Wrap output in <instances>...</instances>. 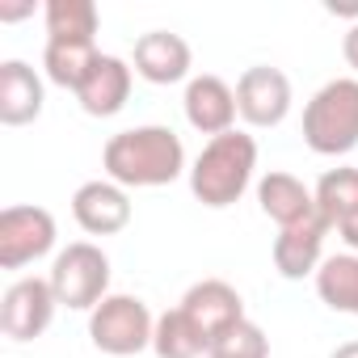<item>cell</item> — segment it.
I'll return each instance as SVG.
<instances>
[{
	"label": "cell",
	"mask_w": 358,
	"mask_h": 358,
	"mask_svg": "<svg viewBox=\"0 0 358 358\" xmlns=\"http://www.w3.org/2000/svg\"><path fill=\"white\" fill-rule=\"evenodd\" d=\"M47 278H51V287H55L59 308L93 312V308L110 295V257H106V249L93 245V241H72L68 249L55 253Z\"/></svg>",
	"instance_id": "obj_4"
},
{
	"label": "cell",
	"mask_w": 358,
	"mask_h": 358,
	"mask_svg": "<svg viewBox=\"0 0 358 358\" xmlns=\"http://www.w3.org/2000/svg\"><path fill=\"white\" fill-rule=\"evenodd\" d=\"M207 358H270V337H266V329L257 320L245 316V320H236L232 329H224L211 341Z\"/></svg>",
	"instance_id": "obj_22"
},
{
	"label": "cell",
	"mask_w": 358,
	"mask_h": 358,
	"mask_svg": "<svg viewBox=\"0 0 358 358\" xmlns=\"http://www.w3.org/2000/svg\"><path fill=\"white\" fill-rule=\"evenodd\" d=\"M291 76L270 64H253L236 80V110L249 127H278L291 114Z\"/></svg>",
	"instance_id": "obj_8"
},
{
	"label": "cell",
	"mask_w": 358,
	"mask_h": 358,
	"mask_svg": "<svg viewBox=\"0 0 358 358\" xmlns=\"http://www.w3.org/2000/svg\"><path fill=\"white\" fill-rule=\"evenodd\" d=\"M47 43H97L101 13L93 0H47Z\"/></svg>",
	"instance_id": "obj_18"
},
{
	"label": "cell",
	"mask_w": 358,
	"mask_h": 358,
	"mask_svg": "<svg viewBox=\"0 0 358 358\" xmlns=\"http://www.w3.org/2000/svg\"><path fill=\"white\" fill-rule=\"evenodd\" d=\"M316 215L329 224V228H341L358 215V169L341 164V169H329L320 173L316 182Z\"/></svg>",
	"instance_id": "obj_19"
},
{
	"label": "cell",
	"mask_w": 358,
	"mask_h": 358,
	"mask_svg": "<svg viewBox=\"0 0 358 358\" xmlns=\"http://www.w3.org/2000/svg\"><path fill=\"white\" fill-rule=\"evenodd\" d=\"M55 215L47 207H5L0 211V270H26L55 249Z\"/></svg>",
	"instance_id": "obj_6"
},
{
	"label": "cell",
	"mask_w": 358,
	"mask_h": 358,
	"mask_svg": "<svg viewBox=\"0 0 358 358\" xmlns=\"http://www.w3.org/2000/svg\"><path fill=\"white\" fill-rule=\"evenodd\" d=\"M182 308L203 333H207V341H215L224 329H232L236 320H245V299H241V291L232 287V282H224V278H203V282H194L186 295H182Z\"/></svg>",
	"instance_id": "obj_12"
},
{
	"label": "cell",
	"mask_w": 358,
	"mask_h": 358,
	"mask_svg": "<svg viewBox=\"0 0 358 358\" xmlns=\"http://www.w3.org/2000/svg\"><path fill=\"white\" fill-rule=\"evenodd\" d=\"M329 358H358V341H341Z\"/></svg>",
	"instance_id": "obj_26"
},
{
	"label": "cell",
	"mask_w": 358,
	"mask_h": 358,
	"mask_svg": "<svg viewBox=\"0 0 358 358\" xmlns=\"http://www.w3.org/2000/svg\"><path fill=\"white\" fill-rule=\"evenodd\" d=\"M101 169L122 190H156L186 173V148L173 127H160V122L127 127L106 139Z\"/></svg>",
	"instance_id": "obj_1"
},
{
	"label": "cell",
	"mask_w": 358,
	"mask_h": 358,
	"mask_svg": "<svg viewBox=\"0 0 358 358\" xmlns=\"http://www.w3.org/2000/svg\"><path fill=\"white\" fill-rule=\"evenodd\" d=\"M43 76L26 59L0 64V122L5 127H30L43 114Z\"/></svg>",
	"instance_id": "obj_15"
},
{
	"label": "cell",
	"mask_w": 358,
	"mask_h": 358,
	"mask_svg": "<svg viewBox=\"0 0 358 358\" xmlns=\"http://www.w3.org/2000/svg\"><path fill=\"white\" fill-rule=\"evenodd\" d=\"M97 55H101L97 43H47V47H43V72H47L51 85L76 93Z\"/></svg>",
	"instance_id": "obj_21"
},
{
	"label": "cell",
	"mask_w": 358,
	"mask_h": 358,
	"mask_svg": "<svg viewBox=\"0 0 358 358\" xmlns=\"http://www.w3.org/2000/svg\"><path fill=\"white\" fill-rule=\"evenodd\" d=\"M303 143L316 156H345L358 148V76H337L303 106Z\"/></svg>",
	"instance_id": "obj_3"
},
{
	"label": "cell",
	"mask_w": 358,
	"mask_h": 358,
	"mask_svg": "<svg viewBox=\"0 0 358 358\" xmlns=\"http://www.w3.org/2000/svg\"><path fill=\"white\" fill-rule=\"evenodd\" d=\"M337 232H341V241H345V245H350V253H358V215H354V220H350V224H341V228H337Z\"/></svg>",
	"instance_id": "obj_25"
},
{
	"label": "cell",
	"mask_w": 358,
	"mask_h": 358,
	"mask_svg": "<svg viewBox=\"0 0 358 358\" xmlns=\"http://www.w3.org/2000/svg\"><path fill=\"white\" fill-rule=\"evenodd\" d=\"M131 194L110 182V177H97V182H85L72 194V220L89 232V236H118L131 224Z\"/></svg>",
	"instance_id": "obj_10"
},
{
	"label": "cell",
	"mask_w": 358,
	"mask_h": 358,
	"mask_svg": "<svg viewBox=\"0 0 358 358\" xmlns=\"http://www.w3.org/2000/svg\"><path fill=\"white\" fill-rule=\"evenodd\" d=\"M182 106H186V122L199 131V135H228V131H236V89L224 80V76H215V72H203V76H190L186 80V97H182Z\"/></svg>",
	"instance_id": "obj_9"
},
{
	"label": "cell",
	"mask_w": 358,
	"mask_h": 358,
	"mask_svg": "<svg viewBox=\"0 0 358 358\" xmlns=\"http://www.w3.org/2000/svg\"><path fill=\"white\" fill-rule=\"evenodd\" d=\"M316 295L324 308L358 316V253H333L316 270Z\"/></svg>",
	"instance_id": "obj_17"
},
{
	"label": "cell",
	"mask_w": 358,
	"mask_h": 358,
	"mask_svg": "<svg viewBox=\"0 0 358 358\" xmlns=\"http://www.w3.org/2000/svg\"><path fill=\"white\" fill-rule=\"evenodd\" d=\"M34 13V0H26V5H0V22H22Z\"/></svg>",
	"instance_id": "obj_24"
},
{
	"label": "cell",
	"mask_w": 358,
	"mask_h": 358,
	"mask_svg": "<svg viewBox=\"0 0 358 358\" xmlns=\"http://www.w3.org/2000/svg\"><path fill=\"white\" fill-rule=\"evenodd\" d=\"M152 350H156V358H203L211 350V341L182 308H169V312L156 316Z\"/></svg>",
	"instance_id": "obj_20"
},
{
	"label": "cell",
	"mask_w": 358,
	"mask_h": 358,
	"mask_svg": "<svg viewBox=\"0 0 358 358\" xmlns=\"http://www.w3.org/2000/svg\"><path fill=\"white\" fill-rule=\"evenodd\" d=\"M135 76H143L148 85H177L186 80L194 68V51L182 34L173 30H148L135 38V59H131Z\"/></svg>",
	"instance_id": "obj_11"
},
{
	"label": "cell",
	"mask_w": 358,
	"mask_h": 358,
	"mask_svg": "<svg viewBox=\"0 0 358 358\" xmlns=\"http://www.w3.org/2000/svg\"><path fill=\"white\" fill-rule=\"evenodd\" d=\"M55 308H59V299H55L51 278H38V274L17 278L5 291V299H0V333L13 341H34L51 329Z\"/></svg>",
	"instance_id": "obj_7"
},
{
	"label": "cell",
	"mask_w": 358,
	"mask_h": 358,
	"mask_svg": "<svg viewBox=\"0 0 358 358\" xmlns=\"http://www.w3.org/2000/svg\"><path fill=\"white\" fill-rule=\"evenodd\" d=\"M253 169H257V139L249 131L215 135L190 164V194L203 207L224 211L245 199V190L253 186Z\"/></svg>",
	"instance_id": "obj_2"
},
{
	"label": "cell",
	"mask_w": 358,
	"mask_h": 358,
	"mask_svg": "<svg viewBox=\"0 0 358 358\" xmlns=\"http://www.w3.org/2000/svg\"><path fill=\"white\" fill-rule=\"evenodd\" d=\"M257 207L262 215H270L278 228H295V224H308L316 220V194L291 173H266L257 182Z\"/></svg>",
	"instance_id": "obj_16"
},
{
	"label": "cell",
	"mask_w": 358,
	"mask_h": 358,
	"mask_svg": "<svg viewBox=\"0 0 358 358\" xmlns=\"http://www.w3.org/2000/svg\"><path fill=\"white\" fill-rule=\"evenodd\" d=\"M131 80H135V68L127 59L97 55L93 68H89V76L76 89V101H80V110L89 118H114L127 106V97H131Z\"/></svg>",
	"instance_id": "obj_13"
},
{
	"label": "cell",
	"mask_w": 358,
	"mask_h": 358,
	"mask_svg": "<svg viewBox=\"0 0 358 358\" xmlns=\"http://www.w3.org/2000/svg\"><path fill=\"white\" fill-rule=\"evenodd\" d=\"M341 55H345V64L358 72V22L345 30V38H341Z\"/></svg>",
	"instance_id": "obj_23"
},
{
	"label": "cell",
	"mask_w": 358,
	"mask_h": 358,
	"mask_svg": "<svg viewBox=\"0 0 358 358\" xmlns=\"http://www.w3.org/2000/svg\"><path fill=\"white\" fill-rule=\"evenodd\" d=\"M324 236H329V224L316 215L308 224H295V228H278L274 236V270L291 282L299 278H316L320 262H324Z\"/></svg>",
	"instance_id": "obj_14"
},
{
	"label": "cell",
	"mask_w": 358,
	"mask_h": 358,
	"mask_svg": "<svg viewBox=\"0 0 358 358\" xmlns=\"http://www.w3.org/2000/svg\"><path fill=\"white\" fill-rule=\"evenodd\" d=\"M152 333H156V316L139 295H106L89 312V341L110 358H131L152 350Z\"/></svg>",
	"instance_id": "obj_5"
}]
</instances>
